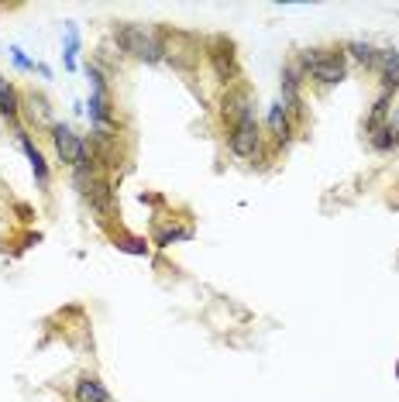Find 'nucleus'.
<instances>
[{
	"label": "nucleus",
	"instance_id": "17",
	"mask_svg": "<svg viewBox=\"0 0 399 402\" xmlns=\"http://www.w3.org/2000/svg\"><path fill=\"white\" fill-rule=\"evenodd\" d=\"M21 114H28V117H32L35 124H42V127H52V124H56L49 103H45L42 97H35V93H28V97L21 100Z\"/></svg>",
	"mask_w": 399,
	"mask_h": 402
},
{
	"label": "nucleus",
	"instance_id": "3",
	"mask_svg": "<svg viewBox=\"0 0 399 402\" xmlns=\"http://www.w3.org/2000/svg\"><path fill=\"white\" fill-rule=\"evenodd\" d=\"M52 134V148H56V158L66 165V168H80V165H90L93 162V151H90V141L83 134H76L69 124L56 121L49 127Z\"/></svg>",
	"mask_w": 399,
	"mask_h": 402
},
{
	"label": "nucleus",
	"instance_id": "2",
	"mask_svg": "<svg viewBox=\"0 0 399 402\" xmlns=\"http://www.w3.org/2000/svg\"><path fill=\"white\" fill-rule=\"evenodd\" d=\"M293 62L317 86H337V83L348 79V55H344V49H303Z\"/></svg>",
	"mask_w": 399,
	"mask_h": 402
},
{
	"label": "nucleus",
	"instance_id": "7",
	"mask_svg": "<svg viewBox=\"0 0 399 402\" xmlns=\"http://www.w3.org/2000/svg\"><path fill=\"white\" fill-rule=\"evenodd\" d=\"M162 42H165V62L172 66V69H179V73H189V69H196V62H200V45L193 35H182V32H162Z\"/></svg>",
	"mask_w": 399,
	"mask_h": 402
},
{
	"label": "nucleus",
	"instance_id": "19",
	"mask_svg": "<svg viewBox=\"0 0 399 402\" xmlns=\"http://www.w3.org/2000/svg\"><path fill=\"white\" fill-rule=\"evenodd\" d=\"M66 69L69 73L80 69V28H76V21H66Z\"/></svg>",
	"mask_w": 399,
	"mask_h": 402
},
{
	"label": "nucleus",
	"instance_id": "21",
	"mask_svg": "<svg viewBox=\"0 0 399 402\" xmlns=\"http://www.w3.org/2000/svg\"><path fill=\"white\" fill-rule=\"evenodd\" d=\"M389 107H392V97H389V93H378V100L372 103V114H368V121H365V131H375L378 124H385V121H389Z\"/></svg>",
	"mask_w": 399,
	"mask_h": 402
},
{
	"label": "nucleus",
	"instance_id": "1",
	"mask_svg": "<svg viewBox=\"0 0 399 402\" xmlns=\"http://www.w3.org/2000/svg\"><path fill=\"white\" fill-rule=\"evenodd\" d=\"M114 42H117V52L145 62V66H158L165 62V42H162V32H152L145 25H131V21H121L114 25Z\"/></svg>",
	"mask_w": 399,
	"mask_h": 402
},
{
	"label": "nucleus",
	"instance_id": "18",
	"mask_svg": "<svg viewBox=\"0 0 399 402\" xmlns=\"http://www.w3.org/2000/svg\"><path fill=\"white\" fill-rule=\"evenodd\" d=\"M344 55L354 59V62L365 66V69H375V62H378V49L368 45V42H348V45H344Z\"/></svg>",
	"mask_w": 399,
	"mask_h": 402
},
{
	"label": "nucleus",
	"instance_id": "5",
	"mask_svg": "<svg viewBox=\"0 0 399 402\" xmlns=\"http://www.w3.org/2000/svg\"><path fill=\"white\" fill-rule=\"evenodd\" d=\"M262 145H265V134H262V124L255 114H248L234 127H228V151L234 158L255 162V158H262Z\"/></svg>",
	"mask_w": 399,
	"mask_h": 402
},
{
	"label": "nucleus",
	"instance_id": "15",
	"mask_svg": "<svg viewBox=\"0 0 399 402\" xmlns=\"http://www.w3.org/2000/svg\"><path fill=\"white\" fill-rule=\"evenodd\" d=\"M368 145L378 151V155H392L396 148H399V121H385V124H378L375 131H368Z\"/></svg>",
	"mask_w": 399,
	"mask_h": 402
},
{
	"label": "nucleus",
	"instance_id": "8",
	"mask_svg": "<svg viewBox=\"0 0 399 402\" xmlns=\"http://www.w3.org/2000/svg\"><path fill=\"white\" fill-rule=\"evenodd\" d=\"M303 83H306V76L300 73V66L286 62L282 66V79H279V100H282V107L289 110L293 121L303 117Z\"/></svg>",
	"mask_w": 399,
	"mask_h": 402
},
{
	"label": "nucleus",
	"instance_id": "20",
	"mask_svg": "<svg viewBox=\"0 0 399 402\" xmlns=\"http://www.w3.org/2000/svg\"><path fill=\"white\" fill-rule=\"evenodd\" d=\"M114 244H117V251H124V255H138V258H148V255H152V241H145V238L121 234V238H114Z\"/></svg>",
	"mask_w": 399,
	"mask_h": 402
},
{
	"label": "nucleus",
	"instance_id": "22",
	"mask_svg": "<svg viewBox=\"0 0 399 402\" xmlns=\"http://www.w3.org/2000/svg\"><path fill=\"white\" fill-rule=\"evenodd\" d=\"M11 62H14V69H21V73H35V69H38V62H35V59H28V55H25V49H18V45L11 49Z\"/></svg>",
	"mask_w": 399,
	"mask_h": 402
},
{
	"label": "nucleus",
	"instance_id": "10",
	"mask_svg": "<svg viewBox=\"0 0 399 402\" xmlns=\"http://www.w3.org/2000/svg\"><path fill=\"white\" fill-rule=\"evenodd\" d=\"M221 121L228 124V127H234L241 117H248V114H255V103H252V93L238 83V86H231V90H224V97H221Z\"/></svg>",
	"mask_w": 399,
	"mask_h": 402
},
{
	"label": "nucleus",
	"instance_id": "24",
	"mask_svg": "<svg viewBox=\"0 0 399 402\" xmlns=\"http://www.w3.org/2000/svg\"><path fill=\"white\" fill-rule=\"evenodd\" d=\"M396 375H399V368H396Z\"/></svg>",
	"mask_w": 399,
	"mask_h": 402
},
{
	"label": "nucleus",
	"instance_id": "6",
	"mask_svg": "<svg viewBox=\"0 0 399 402\" xmlns=\"http://www.w3.org/2000/svg\"><path fill=\"white\" fill-rule=\"evenodd\" d=\"M83 199H86V207L100 217V221H110L114 217V207H117V189H114V182H110V175L107 172H93V179L86 182V189L80 192Z\"/></svg>",
	"mask_w": 399,
	"mask_h": 402
},
{
	"label": "nucleus",
	"instance_id": "12",
	"mask_svg": "<svg viewBox=\"0 0 399 402\" xmlns=\"http://www.w3.org/2000/svg\"><path fill=\"white\" fill-rule=\"evenodd\" d=\"M375 73H378V93H389L392 97L399 90V52L396 49H378Z\"/></svg>",
	"mask_w": 399,
	"mask_h": 402
},
{
	"label": "nucleus",
	"instance_id": "11",
	"mask_svg": "<svg viewBox=\"0 0 399 402\" xmlns=\"http://www.w3.org/2000/svg\"><path fill=\"white\" fill-rule=\"evenodd\" d=\"M265 131H269V138H272L276 148H286V145L293 141L296 121L289 117V110L282 107V100H276V103L269 107V114H265Z\"/></svg>",
	"mask_w": 399,
	"mask_h": 402
},
{
	"label": "nucleus",
	"instance_id": "14",
	"mask_svg": "<svg viewBox=\"0 0 399 402\" xmlns=\"http://www.w3.org/2000/svg\"><path fill=\"white\" fill-rule=\"evenodd\" d=\"M0 117H4L14 131L21 127V93L14 90V83H8L4 76H0Z\"/></svg>",
	"mask_w": 399,
	"mask_h": 402
},
{
	"label": "nucleus",
	"instance_id": "4",
	"mask_svg": "<svg viewBox=\"0 0 399 402\" xmlns=\"http://www.w3.org/2000/svg\"><path fill=\"white\" fill-rule=\"evenodd\" d=\"M204 55H207L217 83H224V90H231V86L241 83V62H238V52H234V42L231 38H224V35L210 38L204 45Z\"/></svg>",
	"mask_w": 399,
	"mask_h": 402
},
{
	"label": "nucleus",
	"instance_id": "9",
	"mask_svg": "<svg viewBox=\"0 0 399 402\" xmlns=\"http://www.w3.org/2000/svg\"><path fill=\"white\" fill-rule=\"evenodd\" d=\"M14 134H18V145H21V151H25V158H28V165H32V175H35V186H38L42 192H49V186H52V168H49V162H45V155H42V148L35 145V138H32V131H25V127H18Z\"/></svg>",
	"mask_w": 399,
	"mask_h": 402
},
{
	"label": "nucleus",
	"instance_id": "13",
	"mask_svg": "<svg viewBox=\"0 0 399 402\" xmlns=\"http://www.w3.org/2000/svg\"><path fill=\"white\" fill-rule=\"evenodd\" d=\"M73 399L76 402H110V392L97 375H80L73 381Z\"/></svg>",
	"mask_w": 399,
	"mask_h": 402
},
{
	"label": "nucleus",
	"instance_id": "16",
	"mask_svg": "<svg viewBox=\"0 0 399 402\" xmlns=\"http://www.w3.org/2000/svg\"><path fill=\"white\" fill-rule=\"evenodd\" d=\"M182 241H193V227L189 224H165V227H158V234H155V248H172V244H182Z\"/></svg>",
	"mask_w": 399,
	"mask_h": 402
},
{
	"label": "nucleus",
	"instance_id": "23",
	"mask_svg": "<svg viewBox=\"0 0 399 402\" xmlns=\"http://www.w3.org/2000/svg\"><path fill=\"white\" fill-rule=\"evenodd\" d=\"M392 121H399V110H396V117H392Z\"/></svg>",
	"mask_w": 399,
	"mask_h": 402
}]
</instances>
